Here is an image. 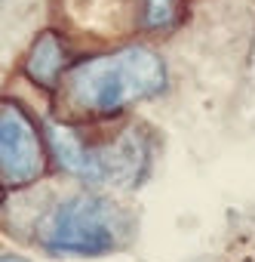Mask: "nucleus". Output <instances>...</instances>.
<instances>
[{
	"instance_id": "obj_1",
	"label": "nucleus",
	"mask_w": 255,
	"mask_h": 262,
	"mask_svg": "<svg viewBox=\"0 0 255 262\" xmlns=\"http://www.w3.org/2000/svg\"><path fill=\"white\" fill-rule=\"evenodd\" d=\"M169 90V65L163 53L145 40L130 37L105 50H89L74 59L56 99L68 120L108 123L133 108L160 99Z\"/></svg>"
},
{
	"instance_id": "obj_2",
	"label": "nucleus",
	"mask_w": 255,
	"mask_h": 262,
	"mask_svg": "<svg viewBox=\"0 0 255 262\" xmlns=\"http://www.w3.org/2000/svg\"><path fill=\"white\" fill-rule=\"evenodd\" d=\"M49 161L80 185L133 191L139 188L157 161V133L142 120H49L43 123Z\"/></svg>"
},
{
	"instance_id": "obj_3",
	"label": "nucleus",
	"mask_w": 255,
	"mask_h": 262,
	"mask_svg": "<svg viewBox=\"0 0 255 262\" xmlns=\"http://www.w3.org/2000/svg\"><path fill=\"white\" fill-rule=\"evenodd\" d=\"M136 225V213L111 191L77 182L40 207L31 241L56 259H98L130 247Z\"/></svg>"
},
{
	"instance_id": "obj_4",
	"label": "nucleus",
	"mask_w": 255,
	"mask_h": 262,
	"mask_svg": "<svg viewBox=\"0 0 255 262\" xmlns=\"http://www.w3.org/2000/svg\"><path fill=\"white\" fill-rule=\"evenodd\" d=\"M49 170L43 123L19 96H0V182L31 188Z\"/></svg>"
},
{
	"instance_id": "obj_5",
	"label": "nucleus",
	"mask_w": 255,
	"mask_h": 262,
	"mask_svg": "<svg viewBox=\"0 0 255 262\" xmlns=\"http://www.w3.org/2000/svg\"><path fill=\"white\" fill-rule=\"evenodd\" d=\"M77 56L80 53H77V47H74V40H71V34L65 28H43L28 43L19 71L40 93L56 96L59 86H62V80H65V74H68V68L74 65Z\"/></svg>"
},
{
	"instance_id": "obj_6",
	"label": "nucleus",
	"mask_w": 255,
	"mask_h": 262,
	"mask_svg": "<svg viewBox=\"0 0 255 262\" xmlns=\"http://www.w3.org/2000/svg\"><path fill=\"white\" fill-rule=\"evenodd\" d=\"M188 22V0H136V34L145 40L169 37Z\"/></svg>"
},
{
	"instance_id": "obj_7",
	"label": "nucleus",
	"mask_w": 255,
	"mask_h": 262,
	"mask_svg": "<svg viewBox=\"0 0 255 262\" xmlns=\"http://www.w3.org/2000/svg\"><path fill=\"white\" fill-rule=\"evenodd\" d=\"M0 262H31V259H25L19 253H0Z\"/></svg>"
},
{
	"instance_id": "obj_8",
	"label": "nucleus",
	"mask_w": 255,
	"mask_h": 262,
	"mask_svg": "<svg viewBox=\"0 0 255 262\" xmlns=\"http://www.w3.org/2000/svg\"><path fill=\"white\" fill-rule=\"evenodd\" d=\"M4 201H7V185L0 182V207H4Z\"/></svg>"
}]
</instances>
